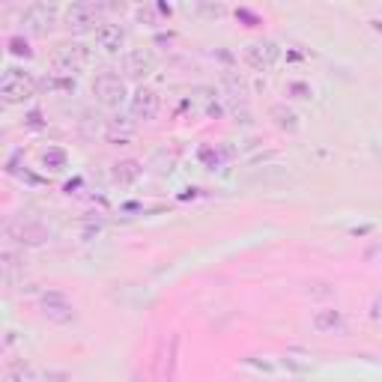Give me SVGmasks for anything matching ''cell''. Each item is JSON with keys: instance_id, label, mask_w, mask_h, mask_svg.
<instances>
[{"instance_id": "cell-1", "label": "cell", "mask_w": 382, "mask_h": 382, "mask_svg": "<svg viewBox=\"0 0 382 382\" xmlns=\"http://www.w3.org/2000/svg\"><path fill=\"white\" fill-rule=\"evenodd\" d=\"M36 93V81L30 72H24V69H6L4 78H0V96H4V102L16 105V102H27Z\"/></svg>"}, {"instance_id": "cell-2", "label": "cell", "mask_w": 382, "mask_h": 382, "mask_svg": "<svg viewBox=\"0 0 382 382\" xmlns=\"http://www.w3.org/2000/svg\"><path fill=\"white\" fill-rule=\"evenodd\" d=\"M93 90H96L99 102L108 105V108H120V102L125 99V84L114 72H102V75H99L96 84H93Z\"/></svg>"}, {"instance_id": "cell-3", "label": "cell", "mask_w": 382, "mask_h": 382, "mask_svg": "<svg viewBox=\"0 0 382 382\" xmlns=\"http://www.w3.org/2000/svg\"><path fill=\"white\" fill-rule=\"evenodd\" d=\"M87 60H90L87 48L78 45V42H66V45H60L57 54H54V69L63 75H72L81 66H87Z\"/></svg>"}, {"instance_id": "cell-4", "label": "cell", "mask_w": 382, "mask_h": 382, "mask_svg": "<svg viewBox=\"0 0 382 382\" xmlns=\"http://www.w3.org/2000/svg\"><path fill=\"white\" fill-rule=\"evenodd\" d=\"M281 48L275 45L272 39H263V42H254V45L245 48V63L251 69H257V72H266V69H272L275 60H278Z\"/></svg>"}, {"instance_id": "cell-5", "label": "cell", "mask_w": 382, "mask_h": 382, "mask_svg": "<svg viewBox=\"0 0 382 382\" xmlns=\"http://www.w3.org/2000/svg\"><path fill=\"white\" fill-rule=\"evenodd\" d=\"M54 18H57V6L54 4H30L24 9L21 24H27L33 33H45L48 27L54 24Z\"/></svg>"}, {"instance_id": "cell-6", "label": "cell", "mask_w": 382, "mask_h": 382, "mask_svg": "<svg viewBox=\"0 0 382 382\" xmlns=\"http://www.w3.org/2000/svg\"><path fill=\"white\" fill-rule=\"evenodd\" d=\"M152 54L144 51V48H132V51H125V57H123V69H125V75H132V78H144L147 72H152Z\"/></svg>"}, {"instance_id": "cell-7", "label": "cell", "mask_w": 382, "mask_h": 382, "mask_svg": "<svg viewBox=\"0 0 382 382\" xmlns=\"http://www.w3.org/2000/svg\"><path fill=\"white\" fill-rule=\"evenodd\" d=\"M96 21H99V9L93 4H72L66 9V24L72 30H87Z\"/></svg>"}, {"instance_id": "cell-8", "label": "cell", "mask_w": 382, "mask_h": 382, "mask_svg": "<svg viewBox=\"0 0 382 382\" xmlns=\"http://www.w3.org/2000/svg\"><path fill=\"white\" fill-rule=\"evenodd\" d=\"M155 111H159V96H155L152 90H147V87H140L135 96H132V114L137 117V120H152L155 117Z\"/></svg>"}, {"instance_id": "cell-9", "label": "cell", "mask_w": 382, "mask_h": 382, "mask_svg": "<svg viewBox=\"0 0 382 382\" xmlns=\"http://www.w3.org/2000/svg\"><path fill=\"white\" fill-rule=\"evenodd\" d=\"M12 236H16L21 245H42L48 239V230L42 227L39 221H21L12 227Z\"/></svg>"}, {"instance_id": "cell-10", "label": "cell", "mask_w": 382, "mask_h": 382, "mask_svg": "<svg viewBox=\"0 0 382 382\" xmlns=\"http://www.w3.org/2000/svg\"><path fill=\"white\" fill-rule=\"evenodd\" d=\"M123 27L120 24H99L96 27V42H99V48H105V51H120L123 48Z\"/></svg>"}, {"instance_id": "cell-11", "label": "cell", "mask_w": 382, "mask_h": 382, "mask_svg": "<svg viewBox=\"0 0 382 382\" xmlns=\"http://www.w3.org/2000/svg\"><path fill=\"white\" fill-rule=\"evenodd\" d=\"M45 317L54 320V322H72V305L63 302L60 296H48L45 299Z\"/></svg>"}, {"instance_id": "cell-12", "label": "cell", "mask_w": 382, "mask_h": 382, "mask_svg": "<svg viewBox=\"0 0 382 382\" xmlns=\"http://www.w3.org/2000/svg\"><path fill=\"white\" fill-rule=\"evenodd\" d=\"M337 322H341V314H337V310H320V314L314 317L317 332H332Z\"/></svg>"}, {"instance_id": "cell-13", "label": "cell", "mask_w": 382, "mask_h": 382, "mask_svg": "<svg viewBox=\"0 0 382 382\" xmlns=\"http://www.w3.org/2000/svg\"><path fill=\"white\" fill-rule=\"evenodd\" d=\"M137 174H140V167H137L135 162H123V164H117V179H120V182H132Z\"/></svg>"}, {"instance_id": "cell-14", "label": "cell", "mask_w": 382, "mask_h": 382, "mask_svg": "<svg viewBox=\"0 0 382 382\" xmlns=\"http://www.w3.org/2000/svg\"><path fill=\"white\" fill-rule=\"evenodd\" d=\"M42 162H45L51 171H60L63 162H66V155H63V150H48L45 155H42Z\"/></svg>"}, {"instance_id": "cell-15", "label": "cell", "mask_w": 382, "mask_h": 382, "mask_svg": "<svg viewBox=\"0 0 382 382\" xmlns=\"http://www.w3.org/2000/svg\"><path fill=\"white\" fill-rule=\"evenodd\" d=\"M275 117H281V120H278L281 125H290V129H296V114H293V111H284V108H275Z\"/></svg>"}]
</instances>
